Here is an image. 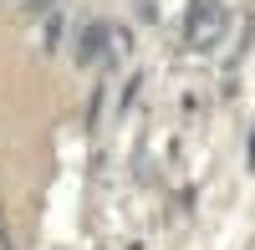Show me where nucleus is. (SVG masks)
<instances>
[{"label":"nucleus","instance_id":"nucleus-1","mask_svg":"<svg viewBox=\"0 0 255 250\" xmlns=\"http://www.w3.org/2000/svg\"><path fill=\"white\" fill-rule=\"evenodd\" d=\"M225 36V10L215 5V0H199L194 15H189V46L194 51H215Z\"/></svg>","mask_w":255,"mask_h":250}]
</instances>
